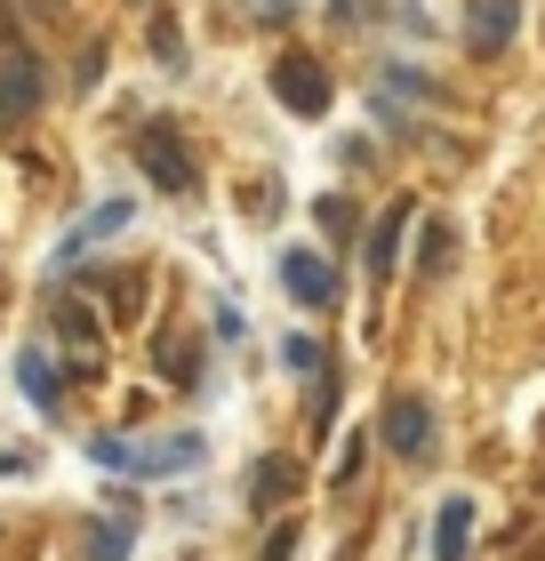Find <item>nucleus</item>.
<instances>
[{"instance_id":"f257e3e1","label":"nucleus","mask_w":545,"mask_h":561,"mask_svg":"<svg viewBox=\"0 0 545 561\" xmlns=\"http://www.w3.org/2000/svg\"><path fill=\"white\" fill-rule=\"evenodd\" d=\"M273 96H281V113L321 121V113H329V72H321V57H305V48L273 57Z\"/></svg>"},{"instance_id":"f03ea898","label":"nucleus","mask_w":545,"mask_h":561,"mask_svg":"<svg viewBox=\"0 0 545 561\" xmlns=\"http://www.w3.org/2000/svg\"><path fill=\"white\" fill-rule=\"evenodd\" d=\"M377 425H385V449H394V457H433V442H441V425H433V401H425V393H394Z\"/></svg>"},{"instance_id":"7ed1b4c3","label":"nucleus","mask_w":545,"mask_h":561,"mask_svg":"<svg viewBox=\"0 0 545 561\" xmlns=\"http://www.w3.org/2000/svg\"><path fill=\"white\" fill-rule=\"evenodd\" d=\"M137 161H145V176H152L161 193H193V152H185V137H177V129H161V121L137 129Z\"/></svg>"},{"instance_id":"20e7f679","label":"nucleus","mask_w":545,"mask_h":561,"mask_svg":"<svg viewBox=\"0 0 545 561\" xmlns=\"http://www.w3.org/2000/svg\"><path fill=\"white\" fill-rule=\"evenodd\" d=\"M33 105H41V57L0 41V121H33Z\"/></svg>"},{"instance_id":"39448f33","label":"nucleus","mask_w":545,"mask_h":561,"mask_svg":"<svg viewBox=\"0 0 545 561\" xmlns=\"http://www.w3.org/2000/svg\"><path fill=\"white\" fill-rule=\"evenodd\" d=\"M201 457H209V449H201V433H169V442H121V473H193L201 466Z\"/></svg>"},{"instance_id":"423d86ee","label":"nucleus","mask_w":545,"mask_h":561,"mask_svg":"<svg viewBox=\"0 0 545 561\" xmlns=\"http://www.w3.org/2000/svg\"><path fill=\"white\" fill-rule=\"evenodd\" d=\"M513 24H522V0H465V48L474 57H498L513 41Z\"/></svg>"},{"instance_id":"0eeeda50","label":"nucleus","mask_w":545,"mask_h":561,"mask_svg":"<svg viewBox=\"0 0 545 561\" xmlns=\"http://www.w3.org/2000/svg\"><path fill=\"white\" fill-rule=\"evenodd\" d=\"M281 289L321 313V305H337V265H329V257H314V249H289V257H281Z\"/></svg>"},{"instance_id":"6e6552de","label":"nucleus","mask_w":545,"mask_h":561,"mask_svg":"<svg viewBox=\"0 0 545 561\" xmlns=\"http://www.w3.org/2000/svg\"><path fill=\"white\" fill-rule=\"evenodd\" d=\"M289 490H297V457H257L249 466V505H289Z\"/></svg>"},{"instance_id":"1a4fd4ad","label":"nucleus","mask_w":545,"mask_h":561,"mask_svg":"<svg viewBox=\"0 0 545 561\" xmlns=\"http://www.w3.org/2000/svg\"><path fill=\"white\" fill-rule=\"evenodd\" d=\"M409 217H418L409 201H394V209L377 217V233H370V280H385V273H394V257H401V233H409Z\"/></svg>"},{"instance_id":"9d476101","label":"nucleus","mask_w":545,"mask_h":561,"mask_svg":"<svg viewBox=\"0 0 545 561\" xmlns=\"http://www.w3.org/2000/svg\"><path fill=\"white\" fill-rule=\"evenodd\" d=\"M465 538H474V505L450 497V505L433 514V561H465Z\"/></svg>"},{"instance_id":"9b49d317","label":"nucleus","mask_w":545,"mask_h":561,"mask_svg":"<svg viewBox=\"0 0 545 561\" xmlns=\"http://www.w3.org/2000/svg\"><path fill=\"white\" fill-rule=\"evenodd\" d=\"M16 386H24V401H33V410H57V401H65V377H57V362H48V353H24V362H16Z\"/></svg>"},{"instance_id":"f8f14e48","label":"nucleus","mask_w":545,"mask_h":561,"mask_svg":"<svg viewBox=\"0 0 545 561\" xmlns=\"http://www.w3.org/2000/svg\"><path fill=\"white\" fill-rule=\"evenodd\" d=\"M113 225H128V201H105V209H89V217L65 233V257H81V249H89V241H105Z\"/></svg>"},{"instance_id":"ddd939ff","label":"nucleus","mask_w":545,"mask_h":561,"mask_svg":"<svg viewBox=\"0 0 545 561\" xmlns=\"http://www.w3.org/2000/svg\"><path fill=\"white\" fill-rule=\"evenodd\" d=\"M57 337L89 353V345H96V313H89V305H72V297H65V305H57Z\"/></svg>"},{"instance_id":"4468645a","label":"nucleus","mask_w":545,"mask_h":561,"mask_svg":"<svg viewBox=\"0 0 545 561\" xmlns=\"http://www.w3.org/2000/svg\"><path fill=\"white\" fill-rule=\"evenodd\" d=\"M152 57H161L169 72H177V65H185V24H177L169 9H161V16H152Z\"/></svg>"},{"instance_id":"2eb2a0df","label":"nucleus","mask_w":545,"mask_h":561,"mask_svg":"<svg viewBox=\"0 0 545 561\" xmlns=\"http://www.w3.org/2000/svg\"><path fill=\"white\" fill-rule=\"evenodd\" d=\"M89 561H128V522H96L89 529Z\"/></svg>"},{"instance_id":"dca6fc26","label":"nucleus","mask_w":545,"mask_h":561,"mask_svg":"<svg viewBox=\"0 0 545 561\" xmlns=\"http://www.w3.org/2000/svg\"><path fill=\"white\" fill-rule=\"evenodd\" d=\"M450 257H457L450 225H425V241H418V265H425V273H450Z\"/></svg>"},{"instance_id":"f3484780","label":"nucleus","mask_w":545,"mask_h":561,"mask_svg":"<svg viewBox=\"0 0 545 561\" xmlns=\"http://www.w3.org/2000/svg\"><path fill=\"white\" fill-rule=\"evenodd\" d=\"M281 369H289V377H314V369H321V345H314V337H289V345H281Z\"/></svg>"},{"instance_id":"a211bd4d","label":"nucleus","mask_w":545,"mask_h":561,"mask_svg":"<svg viewBox=\"0 0 545 561\" xmlns=\"http://www.w3.org/2000/svg\"><path fill=\"white\" fill-rule=\"evenodd\" d=\"M161 377H177V386H193V377H201L193 345H161Z\"/></svg>"},{"instance_id":"6ab92c4d","label":"nucleus","mask_w":545,"mask_h":561,"mask_svg":"<svg viewBox=\"0 0 545 561\" xmlns=\"http://www.w3.org/2000/svg\"><path fill=\"white\" fill-rule=\"evenodd\" d=\"M314 217L329 225V233H345V225H353V201H337V193H329V201H314Z\"/></svg>"},{"instance_id":"aec40b11","label":"nucleus","mask_w":545,"mask_h":561,"mask_svg":"<svg viewBox=\"0 0 545 561\" xmlns=\"http://www.w3.org/2000/svg\"><path fill=\"white\" fill-rule=\"evenodd\" d=\"M265 561H297V529H273V546H265Z\"/></svg>"},{"instance_id":"412c9836","label":"nucleus","mask_w":545,"mask_h":561,"mask_svg":"<svg viewBox=\"0 0 545 561\" xmlns=\"http://www.w3.org/2000/svg\"><path fill=\"white\" fill-rule=\"evenodd\" d=\"M257 9H265V16H289V0H257Z\"/></svg>"},{"instance_id":"4be33fe9","label":"nucleus","mask_w":545,"mask_h":561,"mask_svg":"<svg viewBox=\"0 0 545 561\" xmlns=\"http://www.w3.org/2000/svg\"><path fill=\"white\" fill-rule=\"evenodd\" d=\"M537 561H545V553H537Z\"/></svg>"}]
</instances>
